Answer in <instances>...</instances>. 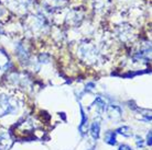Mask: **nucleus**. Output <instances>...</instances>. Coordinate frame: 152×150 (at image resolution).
<instances>
[{
  "label": "nucleus",
  "mask_w": 152,
  "mask_h": 150,
  "mask_svg": "<svg viewBox=\"0 0 152 150\" xmlns=\"http://www.w3.org/2000/svg\"><path fill=\"white\" fill-rule=\"evenodd\" d=\"M117 133H119V134H121V135L126 136V137H130V136H132L131 128L128 127V126H122V127L118 128Z\"/></svg>",
  "instance_id": "nucleus-4"
},
{
  "label": "nucleus",
  "mask_w": 152,
  "mask_h": 150,
  "mask_svg": "<svg viewBox=\"0 0 152 150\" xmlns=\"http://www.w3.org/2000/svg\"><path fill=\"white\" fill-rule=\"evenodd\" d=\"M118 150H132V149H131L129 146H127V145H121V146L119 147Z\"/></svg>",
  "instance_id": "nucleus-6"
},
{
  "label": "nucleus",
  "mask_w": 152,
  "mask_h": 150,
  "mask_svg": "<svg viewBox=\"0 0 152 150\" xmlns=\"http://www.w3.org/2000/svg\"><path fill=\"white\" fill-rule=\"evenodd\" d=\"M95 86V84H94V83H89V84H88V86H86V91H89V90H93V89H94V88H93V87Z\"/></svg>",
  "instance_id": "nucleus-8"
},
{
  "label": "nucleus",
  "mask_w": 152,
  "mask_h": 150,
  "mask_svg": "<svg viewBox=\"0 0 152 150\" xmlns=\"http://www.w3.org/2000/svg\"><path fill=\"white\" fill-rule=\"evenodd\" d=\"M80 113H82V123H80V131L83 134V128L84 126H86L87 125V117H86V115H85V113H84L83 109H80Z\"/></svg>",
  "instance_id": "nucleus-5"
},
{
  "label": "nucleus",
  "mask_w": 152,
  "mask_h": 150,
  "mask_svg": "<svg viewBox=\"0 0 152 150\" xmlns=\"http://www.w3.org/2000/svg\"><path fill=\"white\" fill-rule=\"evenodd\" d=\"M147 144L149 146H151V131H149L148 136H147Z\"/></svg>",
  "instance_id": "nucleus-7"
},
{
  "label": "nucleus",
  "mask_w": 152,
  "mask_h": 150,
  "mask_svg": "<svg viewBox=\"0 0 152 150\" xmlns=\"http://www.w3.org/2000/svg\"><path fill=\"white\" fill-rule=\"evenodd\" d=\"M15 110L13 107V105L10 104V101H9V99L7 97H0V113H1V115H6L8 113L12 112Z\"/></svg>",
  "instance_id": "nucleus-1"
},
{
  "label": "nucleus",
  "mask_w": 152,
  "mask_h": 150,
  "mask_svg": "<svg viewBox=\"0 0 152 150\" xmlns=\"http://www.w3.org/2000/svg\"><path fill=\"white\" fill-rule=\"evenodd\" d=\"M99 133H100V126L97 122H94L93 124H91V137L97 140L99 138Z\"/></svg>",
  "instance_id": "nucleus-3"
},
{
  "label": "nucleus",
  "mask_w": 152,
  "mask_h": 150,
  "mask_svg": "<svg viewBox=\"0 0 152 150\" xmlns=\"http://www.w3.org/2000/svg\"><path fill=\"white\" fill-rule=\"evenodd\" d=\"M105 141L110 146H115L117 141H116V133L115 131H107L105 135Z\"/></svg>",
  "instance_id": "nucleus-2"
}]
</instances>
